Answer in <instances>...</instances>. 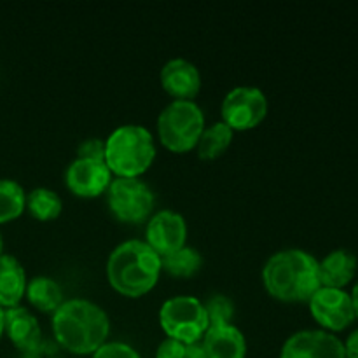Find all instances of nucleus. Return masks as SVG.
Masks as SVG:
<instances>
[{"label": "nucleus", "mask_w": 358, "mask_h": 358, "mask_svg": "<svg viewBox=\"0 0 358 358\" xmlns=\"http://www.w3.org/2000/svg\"><path fill=\"white\" fill-rule=\"evenodd\" d=\"M3 240H2V234H0V255H2L3 254Z\"/></svg>", "instance_id": "2f4dec72"}, {"label": "nucleus", "mask_w": 358, "mask_h": 358, "mask_svg": "<svg viewBox=\"0 0 358 358\" xmlns=\"http://www.w3.org/2000/svg\"><path fill=\"white\" fill-rule=\"evenodd\" d=\"M159 324L168 338L184 345L201 341L208 331V317L199 299L191 296L171 297L161 306Z\"/></svg>", "instance_id": "423d86ee"}, {"label": "nucleus", "mask_w": 358, "mask_h": 358, "mask_svg": "<svg viewBox=\"0 0 358 358\" xmlns=\"http://www.w3.org/2000/svg\"><path fill=\"white\" fill-rule=\"evenodd\" d=\"M201 254L191 247H184L173 254L161 257V269L175 278H191L201 269Z\"/></svg>", "instance_id": "aec40b11"}, {"label": "nucleus", "mask_w": 358, "mask_h": 358, "mask_svg": "<svg viewBox=\"0 0 358 358\" xmlns=\"http://www.w3.org/2000/svg\"><path fill=\"white\" fill-rule=\"evenodd\" d=\"M27 299L34 308L44 313H55L65 301L58 282L49 276H35L27 283Z\"/></svg>", "instance_id": "a211bd4d"}, {"label": "nucleus", "mask_w": 358, "mask_h": 358, "mask_svg": "<svg viewBox=\"0 0 358 358\" xmlns=\"http://www.w3.org/2000/svg\"><path fill=\"white\" fill-rule=\"evenodd\" d=\"M66 187L79 198H96L107 192L112 173L103 161L79 159L66 168Z\"/></svg>", "instance_id": "f8f14e48"}, {"label": "nucleus", "mask_w": 358, "mask_h": 358, "mask_svg": "<svg viewBox=\"0 0 358 358\" xmlns=\"http://www.w3.org/2000/svg\"><path fill=\"white\" fill-rule=\"evenodd\" d=\"M187 240V224L184 217L171 210H161L154 213L147 222L145 243L159 257L170 255L185 247Z\"/></svg>", "instance_id": "9d476101"}, {"label": "nucleus", "mask_w": 358, "mask_h": 358, "mask_svg": "<svg viewBox=\"0 0 358 358\" xmlns=\"http://www.w3.org/2000/svg\"><path fill=\"white\" fill-rule=\"evenodd\" d=\"M220 112L222 122L233 131H247L264 121L268 114V100L257 87L240 86L226 94Z\"/></svg>", "instance_id": "6e6552de"}, {"label": "nucleus", "mask_w": 358, "mask_h": 358, "mask_svg": "<svg viewBox=\"0 0 358 358\" xmlns=\"http://www.w3.org/2000/svg\"><path fill=\"white\" fill-rule=\"evenodd\" d=\"M208 358H245L247 357V339L243 332L233 324L213 325L203 336Z\"/></svg>", "instance_id": "dca6fc26"}, {"label": "nucleus", "mask_w": 358, "mask_h": 358, "mask_svg": "<svg viewBox=\"0 0 358 358\" xmlns=\"http://www.w3.org/2000/svg\"><path fill=\"white\" fill-rule=\"evenodd\" d=\"M233 129L227 124L220 122H213L208 128L205 126L201 136L198 140V156L203 161H212L222 156L227 149H229L231 142H233Z\"/></svg>", "instance_id": "6ab92c4d"}, {"label": "nucleus", "mask_w": 358, "mask_h": 358, "mask_svg": "<svg viewBox=\"0 0 358 358\" xmlns=\"http://www.w3.org/2000/svg\"><path fill=\"white\" fill-rule=\"evenodd\" d=\"M358 269V261L355 254L345 248L332 250L318 261V275H320V285L327 289H341L348 287L355 278Z\"/></svg>", "instance_id": "2eb2a0df"}, {"label": "nucleus", "mask_w": 358, "mask_h": 358, "mask_svg": "<svg viewBox=\"0 0 358 358\" xmlns=\"http://www.w3.org/2000/svg\"><path fill=\"white\" fill-rule=\"evenodd\" d=\"M93 358H142L136 350H133L129 345L124 343H105L96 352L93 353Z\"/></svg>", "instance_id": "b1692460"}, {"label": "nucleus", "mask_w": 358, "mask_h": 358, "mask_svg": "<svg viewBox=\"0 0 358 358\" xmlns=\"http://www.w3.org/2000/svg\"><path fill=\"white\" fill-rule=\"evenodd\" d=\"M350 296H352L353 310H355V318L358 320V280H357L355 285H353V290H352V294H350Z\"/></svg>", "instance_id": "c756f323"}, {"label": "nucleus", "mask_w": 358, "mask_h": 358, "mask_svg": "<svg viewBox=\"0 0 358 358\" xmlns=\"http://www.w3.org/2000/svg\"><path fill=\"white\" fill-rule=\"evenodd\" d=\"M280 358H346L338 336L325 331H301L283 345Z\"/></svg>", "instance_id": "9b49d317"}, {"label": "nucleus", "mask_w": 358, "mask_h": 358, "mask_svg": "<svg viewBox=\"0 0 358 358\" xmlns=\"http://www.w3.org/2000/svg\"><path fill=\"white\" fill-rule=\"evenodd\" d=\"M79 159H91V161H103L105 163V142L98 138H90L80 143L77 150Z\"/></svg>", "instance_id": "393cba45"}, {"label": "nucleus", "mask_w": 358, "mask_h": 358, "mask_svg": "<svg viewBox=\"0 0 358 358\" xmlns=\"http://www.w3.org/2000/svg\"><path fill=\"white\" fill-rule=\"evenodd\" d=\"M262 283L275 299L283 303H308L320 289L318 261L299 248L282 250L268 259Z\"/></svg>", "instance_id": "f03ea898"}, {"label": "nucleus", "mask_w": 358, "mask_h": 358, "mask_svg": "<svg viewBox=\"0 0 358 358\" xmlns=\"http://www.w3.org/2000/svg\"><path fill=\"white\" fill-rule=\"evenodd\" d=\"M3 332L20 352L27 353L42 343L41 325L37 318L23 306L3 310Z\"/></svg>", "instance_id": "4468645a"}, {"label": "nucleus", "mask_w": 358, "mask_h": 358, "mask_svg": "<svg viewBox=\"0 0 358 358\" xmlns=\"http://www.w3.org/2000/svg\"><path fill=\"white\" fill-rule=\"evenodd\" d=\"M343 346H345L346 358H358V329H355V331L348 336V339L343 343Z\"/></svg>", "instance_id": "cd10ccee"}, {"label": "nucleus", "mask_w": 358, "mask_h": 358, "mask_svg": "<svg viewBox=\"0 0 358 358\" xmlns=\"http://www.w3.org/2000/svg\"><path fill=\"white\" fill-rule=\"evenodd\" d=\"M185 345L177 341V339L166 338L159 346H157L156 358H184Z\"/></svg>", "instance_id": "a878e982"}, {"label": "nucleus", "mask_w": 358, "mask_h": 358, "mask_svg": "<svg viewBox=\"0 0 358 358\" xmlns=\"http://www.w3.org/2000/svg\"><path fill=\"white\" fill-rule=\"evenodd\" d=\"M184 358H208V353H206L203 341H196V343H191V345H185Z\"/></svg>", "instance_id": "c85d7f7f"}, {"label": "nucleus", "mask_w": 358, "mask_h": 358, "mask_svg": "<svg viewBox=\"0 0 358 358\" xmlns=\"http://www.w3.org/2000/svg\"><path fill=\"white\" fill-rule=\"evenodd\" d=\"M56 343L73 355H93L110 332L107 313L86 299L65 301L52 313Z\"/></svg>", "instance_id": "f257e3e1"}, {"label": "nucleus", "mask_w": 358, "mask_h": 358, "mask_svg": "<svg viewBox=\"0 0 358 358\" xmlns=\"http://www.w3.org/2000/svg\"><path fill=\"white\" fill-rule=\"evenodd\" d=\"M21 358H59L58 345L42 341L37 348H34L31 352L23 353V357Z\"/></svg>", "instance_id": "bb28decb"}, {"label": "nucleus", "mask_w": 358, "mask_h": 358, "mask_svg": "<svg viewBox=\"0 0 358 358\" xmlns=\"http://www.w3.org/2000/svg\"><path fill=\"white\" fill-rule=\"evenodd\" d=\"M161 86L175 100H187L201 90V76L198 66L184 58H173L161 69Z\"/></svg>", "instance_id": "ddd939ff"}, {"label": "nucleus", "mask_w": 358, "mask_h": 358, "mask_svg": "<svg viewBox=\"0 0 358 358\" xmlns=\"http://www.w3.org/2000/svg\"><path fill=\"white\" fill-rule=\"evenodd\" d=\"M161 257L140 240L117 245L107 261V278L115 292L142 297L156 287L161 275Z\"/></svg>", "instance_id": "7ed1b4c3"}, {"label": "nucleus", "mask_w": 358, "mask_h": 358, "mask_svg": "<svg viewBox=\"0 0 358 358\" xmlns=\"http://www.w3.org/2000/svg\"><path fill=\"white\" fill-rule=\"evenodd\" d=\"M203 129L205 115L194 101L173 100L157 117L159 140L171 152L184 154L194 149Z\"/></svg>", "instance_id": "39448f33"}, {"label": "nucleus", "mask_w": 358, "mask_h": 358, "mask_svg": "<svg viewBox=\"0 0 358 358\" xmlns=\"http://www.w3.org/2000/svg\"><path fill=\"white\" fill-rule=\"evenodd\" d=\"M27 194L17 182L0 178V224L10 222L24 212Z\"/></svg>", "instance_id": "4be33fe9"}, {"label": "nucleus", "mask_w": 358, "mask_h": 358, "mask_svg": "<svg viewBox=\"0 0 358 358\" xmlns=\"http://www.w3.org/2000/svg\"><path fill=\"white\" fill-rule=\"evenodd\" d=\"M156 145L143 126H119L105 142V164L119 178H138L154 163Z\"/></svg>", "instance_id": "20e7f679"}, {"label": "nucleus", "mask_w": 358, "mask_h": 358, "mask_svg": "<svg viewBox=\"0 0 358 358\" xmlns=\"http://www.w3.org/2000/svg\"><path fill=\"white\" fill-rule=\"evenodd\" d=\"M3 334V310L0 308V338H2Z\"/></svg>", "instance_id": "7c9ffc66"}, {"label": "nucleus", "mask_w": 358, "mask_h": 358, "mask_svg": "<svg viewBox=\"0 0 358 358\" xmlns=\"http://www.w3.org/2000/svg\"><path fill=\"white\" fill-rule=\"evenodd\" d=\"M27 273L16 257L0 255V308L20 306L27 292Z\"/></svg>", "instance_id": "f3484780"}, {"label": "nucleus", "mask_w": 358, "mask_h": 358, "mask_svg": "<svg viewBox=\"0 0 358 358\" xmlns=\"http://www.w3.org/2000/svg\"><path fill=\"white\" fill-rule=\"evenodd\" d=\"M24 208L28 210V213L34 219L48 222V220L58 219L63 210V203L62 198L55 191L38 187L34 189L30 194H27V206Z\"/></svg>", "instance_id": "412c9836"}, {"label": "nucleus", "mask_w": 358, "mask_h": 358, "mask_svg": "<svg viewBox=\"0 0 358 358\" xmlns=\"http://www.w3.org/2000/svg\"><path fill=\"white\" fill-rule=\"evenodd\" d=\"M108 206L121 222L138 224L150 217L154 210V192L140 178H115L107 189Z\"/></svg>", "instance_id": "0eeeda50"}, {"label": "nucleus", "mask_w": 358, "mask_h": 358, "mask_svg": "<svg viewBox=\"0 0 358 358\" xmlns=\"http://www.w3.org/2000/svg\"><path fill=\"white\" fill-rule=\"evenodd\" d=\"M308 303L315 322L331 334L345 331L357 320L352 296L346 290L320 287Z\"/></svg>", "instance_id": "1a4fd4ad"}, {"label": "nucleus", "mask_w": 358, "mask_h": 358, "mask_svg": "<svg viewBox=\"0 0 358 358\" xmlns=\"http://www.w3.org/2000/svg\"><path fill=\"white\" fill-rule=\"evenodd\" d=\"M203 306H205L210 327H213V325H229L233 322L234 304L229 297L222 296V294H215Z\"/></svg>", "instance_id": "5701e85b"}]
</instances>
